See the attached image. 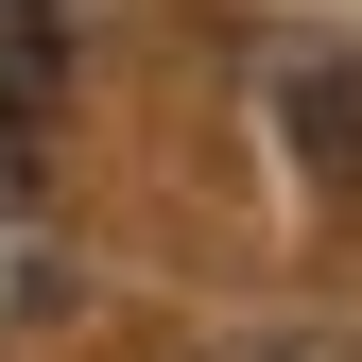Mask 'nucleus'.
<instances>
[{
	"mask_svg": "<svg viewBox=\"0 0 362 362\" xmlns=\"http://www.w3.org/2000/svg\"><path fill=\"white\" fill-rule=\"evenodd\" d=\"M259 362H362V345H328V328H276V345H259Z\"/></svg>",
	"mask_w": 362,
	"mask_h": 362,
	"instance_id": "obj_3",
	"label": "nucleus"
},
{
	"mask_svg": "<svg viewBox=\"0 0 362 362\" xmlns=\"http://www.w3.org/2000/svg\"><path fill=\"white\" fill-rule=\"evenodd\" d=\"M276 121L310 139V173H328V190H362V69H293V86H276Z\"/></svg>",
	"mask_w": 362,
	"mask_h": 362,
	"instance_id": "obj_2",
	"label": "nucleus"
},
{
	"mask_svg": "<svg viewBox=\"0 0 362 362\" xmlns=\"http://www.w3.org/2000/svg\"><path fill=\"white\" fill-rule=\"evenodd\" d=\"M52 104H69V18L52 0H0V156H18Z\"/></svg>",
	"mask_w": 362,
	"mask_h": 362,
	"instance_id": "obj_1",
	"label": "nucleus"
}]
</instances>
